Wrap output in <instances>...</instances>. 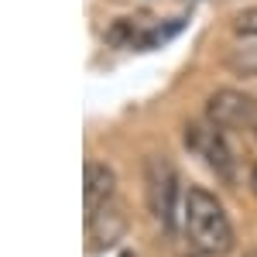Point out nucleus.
I'll return each instance as SVG.
<instances>
[{
  "label": "nucleus",
  "instance_id": "f257e3e1",
  "mask_svg": "<svg viewBox=\"0 0 257 257\" xmlns=\"http://www.w3.org/2000/svg\"><path fill=\"white\" fill-rule=\"evenodd\" d=\"M182 226H185V237L196 250H206L213 257H223L233 250V226L226 209L219 206V199L206 189L192 185L185 206H182Z\"/></svg>",
  "mask_w": 257,
  "mask_h": 257
},
{
  "label": "nucleus",
  "instance_id": "f03ea898",
  "mask_svg": "<svg viewBox=\"0 0 257 257\" xmlns=\"http://www.w3.org/2000/svg\"><path fill=\"white\" fill-rule=\"evenodd\" d=\"M144 196H148L151 216L165 230H172L178 213V172L165 155H148L144 161Z\"/></svg>",
  "mask_w": 257,
  "mask_h": 257
},
{
  "label": "nucleus",
  "instance_id": "7ed1b4c3",
  "mask_svg": "<svg viewBox=\"0 0 257 257\" xmlns=\"http://www.w3.org/2000/svg\"><path fill=\"white\" fill-rule=\"evenodd\" d=\"M185 144H189L223 182H233V178H237L233 151H230V144H226V138H223V131H219L216 123H209V120H206V123H185Z\"/></svg>",
  "mask_w": 257,
  "mask_h": 257
},
{
  "label": "nucleus",
  "instance_id": "20e7f679",
  "mask_svg": "<svg viewBox=\"0 0 257 257\" xmlns=\"http://www.w3.org/2000/svg\"><path fill=\"white\" fill-rule=\"evenodd\" d=\"M206 120L219 131H240L257 123V99L240 89H216L206 99Z\"/></svg>",
  "mask_w": 257,
  "mask_h": 257
},
{
  "label": "nucleus",
  "instance_id": "39448f33",
  "mask_svg": "<svg viewBox=\"0 0 257 257\" xmlns=\"http://www.w3.org/2000/svg\"><path fill=\"white\" fill-rule=\"evenodd\" d=\"M113 192H117L113 168L103 165V161H86V172H82V209H86V219L96 216L103 206H110Z\"/></svg>",
  "mask_w": 257,
  "mask_h": 257
},
{
  "label": "nucleus",
  "instance_id": "423d86ee",
  "mask_svg": "<svg viewBox=\"0 0 257 257\" xmlns=\"http://www.w3.org/2000/svg\"><path fill=\"white\" fill-rule=\"evenodd\" d=\"M123 230H127V216H123V209H120L117 202H110V206H103L96 216L86 219V233H89V247L93 250H103V247H113L120 237H123Z\"/></svg>",
  "mask_w": 257,
  "mask_h": 257
},
{
  "label": "nucleus",
  "instance_id": "0eeeda50",
  "mask_svg": "<svg viewBox=\"0 0 257 257\" xmlns=\"http://www.w3.org/2000/svg\"><path fill=\"white\" fill-rule=\"evenodd\" d=\"M223 65H226L230 72H237V76L257 79V41H243L237 48H230V52L223 55Z\"/></svg>",
  "mask_w": 257,
  "mask_h": 257
},
{
  "label": "nucleus",
  "instance_id": "6e6552de",
  "mask_svg": "<svg viewBox=\"0 0 257 257\" xmlns=\"http://www.w3.org/2000/svg\"><path fill=\"white\" fill-rule=\"evenodd\" d=\"M233 31H237L240 38H257V7H247L243 14H237Z\"/></svg>",
  "mask_w": 257,
  "mask_h": 257
},
{
  "label": "nucleus",
  "instance_id": "1a4fd4ad",
  "mask_svg": "<svg viewBox=\"0 0 257 257\" xmlns=\"http://www.w3.org/2000/svg\"><path fill=\"white\" fill-rule=\"evenodd\" d=\"M182 257H213V254H206V250H196V247H192L189 254H182Z\"/></svg>",
  "mask_w": 257,
  "mask_h": 257
},
{
  "label": "nucleus",
  "instance_id": "9d476101",
  "mask_svg": "<svg viewBox=\"0 0 257 257\" xmlns=\"http://www.w3.org/2000/svg\"><path fill=\"white\" fill-rule=\"evenodd\" d=\"M250 189H254V196H257V165L250 168Z\"/></svg>",
  "mask_w": 257,
  "mask_h": 257
},
{
  "label": "nucleus",
  "instance_id": "9b49d317",
  "mask_svg": "<svg viewBox=\"0 0 257 257\" xmlns=\"http://www.w3.org/2000/svg\"><path fill=\"white\" fill-rule=\"evenodd\" d=\"M243 257H257V247H250V250H247V254H243Z\"/></svg>",
  "mask_w": 257,
  "mask_h": 257
},
{
  "label": "nucleus",
  "instance_id": "f8f14e48",
  "mask_svg": "<svg viewBox=\"0 0 257 257\" xmlns=\"http://www.w3.org/2000/svg\"><path fill=\"white\" fill-rule=\"evenodd\" d=\"M120 257H138V254H131V250H127V254H120Z\"/></svg>",
  "mask_w": 257,
  "mask_h": 257
},
{
  "label": "nucleus",
  "instance_id": "ddd939ff",
  "mask_svg": "<svg viewBox=\"0 0 257 257\" xmlns=\"http://www.w3.org/2000/svg\"><path fill=\"white\" fill-rule=\"evenodd\" d=\"M254 134H257V123H254Z\"/></svg>",
  "mask_w": 257,
  "mask_h": 257
}]
</instances>
